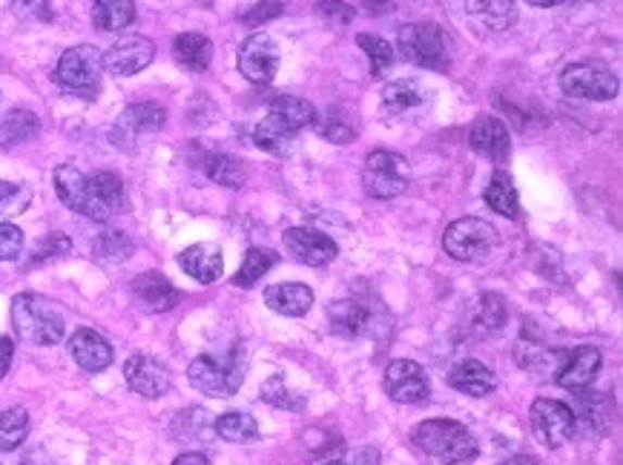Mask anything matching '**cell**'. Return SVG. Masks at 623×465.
<instances>
[{
    "label": "cell",
    "mask_w": 623,
    "mask_h": 465,
    "mask_svg": "<svg viewBox=\"0 0 623 465\" xmlns=\"http://www.w3.org/2000/svg\"><path fill=\"white\" fill-rule=\"evenodd\" d=\"M528 419H532V431H535L537 442H540L544 449H560L563 442L575 437L577 417L572 405H566V402L540 397V400L532 402Z\"/></svg>",
    "instance_id": "30bf717a"
},
{
    "label": "cell",
    "mask_w": 623,
    "mask_h": 465,
    "mask_svg": "<svg viewBox=\"0 0 623 465\" xmlns=\"http://www.w3.org/2000/svg\"><path fill=\"white\" fill-rule=\"evenodd\" d=\"M38 129H40L38 115L29 113V110H12L7 118L0 121V147L9 150V147L24 144V141L38 136Z\"/></svg>",
    "instance_id": "1f68e13d"
},
{
    "label": "cell",
    "mask_w": 623,
    "mask_h": 465,
    "mask_svg": "<svg viewBox=\"0 0 623 465\" xmlns=\"http://www.w3.org/2000/svg\"><path fill=\"white\" fill-rule=\"evenodd\" d=\"M173 55L190 73H204L213 61V43L201 33H182L173 43Z\"/></svg>",
    "instance_id": "83f0119b"
},
{
    "label": "cell",
    "mask_w": 623,
    "mask_h": 465,
    "mask_svg": "<svg viewBox=\"0 0 623 465\" xmlns=\"http://www.w3.org/2000/svg\"><path fill=\"white\" fill-rule=\"evenodd\" d=\"M55 193L66 208L92 222H110L115 213L127 208L124 181L115 173L84 176L75 164L55 169Z\"/></svg>",
    "instance_id": "6da1fadb"
},
{
    "label": "cell",
    "mask_w": 623,
    "mask_h": 465,
    "mask_svg": "<svg viewBox=\"0 0 623 465\" xmlns=\"http://www.w3.org/2000/svg\"><path fill=\"white\" fill-rule=\"evenodd\" d=\"M411 185V167L400 153L391 150H374L362 167V187L371 199L391 201L402 196Z\"/></svg>",
    "instance_id": "52a82bcc"
},
{
    "label": "cell",
    "mask_w": 623,
    "mask_h": 465,
    "mask_svg": "<svg viewBox=\"0 0 623 465\" xmlns=\"http://www.w3.org/2000/svg\"><path fill=\"white\" fill-rule=\"evenodd\" d=\"M331 330L342 339H360L371 330V313L357 299H339L328 305Z\"/></svg>",
    "instance_id": "d4e9b609"
},
{
    "label": "cell",
    "mask_w": 623,
    "mask_h": 465,
    "mask_svg": "<svg viewBox=\"0 0 623 465\" xmlns=\"http://www.w3.org/2000/svg\"><path fill=\"white\" fill-rule=\"evenodd\" d=\"M264 305L282 316H304L313 305V290L299 281H282L264 288Z\"/></svg>",
    "instance_id": "484cf974"
},
{
    "label": "cell",
    "mask_w": 623,
    "mask_h": 465,
    "mask_svg": "<svg viewBox=\"0 0 623 465\" xmlns=\"http://www.w3.org/2000/svg\"><path fill=\"white\" fill-rule=\"evenodd\" d=\"M313 118H316V110L311 106V101L296 96H276L267 104V115L257 127V147H262L264 153L273 155H288L294 150L296 136L302 129L313 127Z\"/></svg>",
    "instance_id": "7a4b0ae2"
},
{
    "label": "cell",
    "mask_w": 623,
    "mask_h": 465,
    "mask_svg": "<svg viewBox=\"0 0 623 465\" xmlns=\"http://www.w3.org/2000/svg\"><path fill=\"white\" fill-rule=\"evenodd\" d=\"M282 12H285V3H282V0H262V3H259L257 9H250L241 21L250 26H262L267 24V21H273V17H279Z\"/></svg>",
    "instance_id": "bcb514c9"
},
{
    "label": "cell",
    "mask_w": 623,
    "mask_h": 465,
    "mask_svg": "<svg viewBox=\"0 0 623 465\" xmlns=\"http://www.w3.org/2000/svg\"><path fill=\"white\" fill-rule=\"evenodd\" d=\"M26 437H29V414H26V409L15 405V409L0 411V454L21 449Z\"/></svg>",
    "instance_id": "d6a6232c"
},
{
    "label": "cell",
    "mask_w": 623,
    "mask_h": 465,
    "mask_svg": "<svg viewBox=\"0 0 623 465\" xmlns=\"http://www.w3.org/2000/svg\"><path fill=\"white\" fill-rule=\"evenodd\" d=\"M21 17H29V21H49L52 17V9H49V0H15L12 3Z\"/></svg>",
    "instance_id": "7dc6e473"
},
{
    "label": "cell",
    "mask_w": 623,
    "mask_h": 465,
    "mask_svg": "<svg viewBox=\"0 0 623 465\" xmlns=\"http://www.w3.org/2000/svg\"><path fill=\"white\" fill-rule=\"evenodd\" d=\"M129 297L145 313H167L182 302V293L170 285L167 276L155 271L141 273L129 281Z\"/></svg>",
    "instance_id": "d6986e66"
},
{
    "label": "cell",
    "mask_w": 623,
    "mask_h": 465,
    "mask_svg": "<svg viewBox=\"0 0 623 465\" xmlns=\"http://www.w3.org/2000/svg\"><path fill=\"white\" fill-rule=\"evenodd\" d=\"M411 442L416 451L440 460L443 465H463L477 460L479 445L474 433L454 419H425L411 428Z\"/></svg>",
    "instance_id": "3957f363"
},
{
    "label": "cell",
    "mask_w": 623,
    "mask_h": 465,
    "mask_svg": "<svg viewBox=\"0 0 623 465\" xmlns=\"http://www.w3.org/2000/svg\"><path fill=\"white\" fill-rule=\"evenodd\" d=\"M560 89L569 98H586V101H612L621 89L618 75L603 64L586 61V64H572L560 73Z\"/></svg>",
    "instance_id": "8fae6325"
},
{
    "label": "cell",
    "mask_w": 623,
    "mask_h": 465,
    "mask_svg": "<svg viewBox=\"0 0 623 465\" xmlns=\"http://www.w3.org/2000/svg\"><path fill=\"white\" fill-rule=\"evenodd\" d=\"M469 15L477 17L488 29H509L518 21V3L514 0H465Z\"/></svg>",
    "instance_id": "f1b7e54d"
},
{
    "label": "cell",
    "mask_w": 623,
    "mask_h": 465,
    "mask_svg": "<svg viewBox=\"0 0 623 465\" xmlns=\"http://www.w3.org/2000/svg\"><path fill=\"white\" fill-rule=\"evenodd\" d=\"M383 386L385 393H388L394 402H402V405H416V402L428 400V393H432L428 374H425L423 365L414 360H394L391 365L385 368Z\"/></svg>",
    "instance_id": "7c38bea8"
},
{
    "label": "cell",
    "mask_w": 623,
    "mask_h": 465,
    "mask_svg": "<svg viewBox=\"0 0 623 465\" xmlns=\"http://www.w3.org/2000/svg\"><path fill=\"white\" fill-rule=\"evenodd\" d=\"M101 75H104V55L89 43L66 49L58 61L55 80L66 92L80 98H96L101 89Z\"/></svg>",
    "instance_id": "8992f818"
},
{
    "label": "cell",
    "mask_w": 623,
    "mask_h": 465,
    "mask_svg": "<svg viewBox=\"0 0 623 465\" xmlns=\"http://www.w3.org/2000/svg\"><path fill=\"white\" fill-rule=\"evenodd\" d=\"M216 433L227 442H253L259 437L257 419L250 414H241V411H227L216 419Z\"/></svg>",
    "instance_id": "d590c367"
},
{
    "label": "cell",
    "mask_w": 623,
    "mask_h": 465,
    "mask_svg": "<svg viewBox=\"0 0 623 465\" xmlns=\"http://www.w3.org/2000/svg\"><path fill=\"white\" fill-rule=\"evenodd\" d=\"M204 173H208L210 181H216V185L222 187H230V190H236V187L245 185V167H241L239 159H233V155H224V153H213L204 159Z\"/></svg>",
    "instance_id": "e575fe53"
},
{
    "label": "cell",
    "mask_w": 623,
    "mask_h": 465,
    "mask_svg": "<svg viewBox=\"0 0 623 465\" xmlns=\"http://www.w3.org/2000/svg\"><path fill=\"white\" fill-rule=\"evenodd\" d=\"M316 12H320L325 21H331V24H351L353 15H357L342 0H320V3H316Z\"/></svg>",
    "instance_id": "f6af8a7d"
},
{
    "label": "cell",
    "mask_w": 623,
    "mask_h": 465,
    "mask_svg": "<svg viewBox=\"0 0 623 465\" xmlns=\"http://www.w3.org/2000/svg\"><path fill=\"white\" fill-rule=\"evenodd\" d=\"M262 400L276 405V409H294V411L302 409V400H290V393H288V388H285V377H282V374H276V377L264 382Z\"/></svg>",
    "instance_id": "7bdbcfd3"
},
{
    "label": "cell",
    "mask_w": 623,
    "mask_h": 465,
    "mask_svg": "<svg viewBox=\"0 0 623 465\" xmlns=\"http://www.w3.org/2000/svg\"><path fill=\"white\" fill-rule=\"evenodd\" d=\"M577 400H581V405H584V419L589 423L591 428L598 433H607L609 426H612V414H615V409H612V400H609L607 393H598V391H577Z\"/></svg>",
    "instance_id": "8d00e7d4"
},
{
    "label": "cell",
    "mask_w": 623,
    "mask_h": 465,
    "mask_svg": "<svg viewBox=\"0 0 623 465\" xmlns=\"http://www.w3.org/2000/svg\"><path fill=\"white\" fill-rule=\"evenodd\" d=\"M136 21L133 0H92V24L104 33H121Z\"/></svg>",
    "instance_id": "f546056e"
},
{
    "label": "cell",
    "mask_w": 623,
    "mask_h": 465,
    "mask_svg": "<svg viewBox=\"0 0 623 465\" xmlns=\"http://www.w3.org/2000/svg\"><path fill=\"white\" fill-rule=\"evenodd\" d=\"M92 256L104 265H121L133 256V241L127 239V232L107 230L92 241Z\"/></svg>",
    "instance_id": "836d02e7"
},
{
    "label": "cell",
    "mask_w": 623,
    "mask_h": 465,
    "mask_svg": "<svg viewBox=\"0 0 623 465\" xmlns=\"http://www.w3.org/2000/svg\"><path fill=\"white\" fill-rule=\"evenodd\" d=\"M526 3H532V7L549 9V7H558V3H563V0H526Z\"/></svg>",
    "instance_id": "816d5d0a"
},
{
    "label": "cell",
    "mask_w": 623,
    "mask_h": 465,
    "mask_svg": "<svg viewBox=\"0 0 623 465\" xmlns=\"http://www.w3.org/2000/svg\"><path fill=\"white\" fill-rule=\"evenodd\" d=\"M313 127L320 133L325 141L331 144H351L360 127H357V118L348 106H328L325 113L313 118Z\"/></svg>",
    "instance_id": "4316f807"
},
{
    "label": "cell",
    "mask_w": 623,
    "mask_h": 465,
    "mask_svg": "<svg viewBox=\"0 0 623 465\" xmlns=\"http://www.w3.org/2000/svg\"><path fill=\"white\" fill-rule=\"evenodd\" d=\"M273 265H276V253H273V250L250 248L245 262H241L239 273H236V279H233V285H236V288H253L259 279H264V273L271 271Z\"/></svg>",
    "instance_id": "74e56055"
},
{
    "label": "cell",
    "mask_w": 623,
    "mask_h": 465,
    "mask_svg": "<svg viewBox=\"0 0 623 465\" xmlns=\"http://www.w3.org/2000/svg\"><path fill=\"white\" fill-rule=\"evenodd\" d=\"M173 465H210V463L204 454H199V451H187V454H178V457L173 460Z\"/></svg>",
    "instance_id": "681fc988"
},
{
    "label": "cell",
    "mask_w": 623,
    "mask_h": 465,
    "mask_svg": "<svg viewBox=\"0 0 623 465\" xmlns=\"http://www.w3.org/2000/svg\"><path fill=\"white\" fill-rule=\"evenodd\" d=\"M443 248L457 262H479L497 248V230L483 218H457L443 232Z\"/></svg>",
    "instance_id": "ba28073f"
},
{
    "label": "cell",
    "mask_w": 623,
    "mask_h": 465,
    "mask_svg": "<svg viewBox=\"0 0 623 465\" xmlns=\"http://www.w3.org/2000/svg\"><path fill=\"white\" fill-rule=\"evenodd\" d=\"M33 193L26 190L24 185H9V181H0V216H21L29 208Z\"/></svg>",
    "instance_id": "b9f144b4"
},
{
    "label": "cell",
    "mask_w": 623,
    "mask_h": 465,
    "mask_svg": "<svg viewBox=\"0 0 623 465\" xmlns=\"http://www.w3.org/2000/svg\"><path fill=\"white\" fill-rule=\"evenodd\" d=\"M178 265L187 276H192L201 285H213L216 279H222L224 273V259L222 250L216 244H210V241H201V244H190V248L184 250L182 256H178Z\"/></svg>",
    "instance_id": "603a6c76"
},
{
    "label": "cell",
    "mask_w": 623,
    "mask_h": 465,
    "mask_svg": "<svg viewBox=\"0 0 623 465\" xmlns=\"http://www.w3.org/2000/svg\"><path fill=\"white\" fill-rule=\"evenodd\" d=\"M152 58H155V43L145 35H127V38L115 40L110 49H107L104 55V66L107 73L121 75V78H127V75H136L141 70L152 64Z\"/></svg>",
    "instance_id": "5bb4252c"
},
{
    "label": "cell",
    "mask_w": 623,
    "mask_h": 465,
    "mask_svg": "<svg viewBox=\"0 0 623 465\" xmlns=\"http://www.w3.org/2000/svg\"><path fill=\"white\" fill-rule=\"evenodd\" d=\"M503 465H537V460H535V457H526V454H520V457L506 460Z\"/></svg>",
    "instance_id": "f907efd6"
},
{
    "label": "cell",
    "mask_w": 623,
    "mask_h": 465,
    "mask_svg": "<svg viewBox=\"0 0 623 465\" xmlns=\"http://www.w3.org/2000/svg\"><path fill=\"white\" fill-rule=\"evenodd\" d=\"M428 106V89L414 78H400L391 80L388 87L383 89V110L385 121H408L416 118Z\"/></svg>",
    "instance_id": "2e32d148"
},
{
    "label": "cell",
    "mask_w": 623,
    "mask_h": 465,
    "mask_svg": "<svg viewBox=\"0 0 623 465\" xmlns=\"http://www.w3.org/2000/svg\"><path fill=\"white\" fill-rule=\"evenodd\" d=\"M70 248H73V241L66 239L64 232H49L47 239H40L38 244H35L33 259L26 262V267L47 265V262H52V259L66 256V253H70Z\"/></svg>",
    "instance_id": "60d3db41"
},
{
    "label": "cell",
    "mask_w": 623,
    "mask_h": 465,
    "mask_svg": "<svg viewBox=\"0 0 623 465\" xmlns=\"http://www.w3.org/2000/svg\"><path fill=\"white\" fill-rule=\"evenodd\" d=\"M600 362H603V356H600L598 348L591 345L575 348V351L569 353L566 360L558 365V377H555V382H558L560 388H566V391L575 393L586 391V388L598 379Z\"/></svg>",
    "instance_id": "ffe728a7"
},
{
    "label": "cell",
    "mask_w": 623,
    "mask_h": 465,
    "mask_svg": "<svg viewBox=\"0 0 623 465\" xmlns=\"http://www.w3.org/2000/svg\"><path fill=\"white\" fill-rule=\"evenodd\" d=\"M12 325L29 345H58L64 339V316L40 293H17L12 299Z\"/></svg>",
    "instance_id": "277c9868"
},
{
    "label": "cell",
    "mask_w": 623,
    "mask_h": 465,
    "mask_svg": "<svg viewBox=\"0 0 623 465\" xmlns=\"http://www.w3.org/2000/svg\"><path fill=\"white\" fill-rule=\"evenodd\" d=\"M276 70H279V49H276V40L271 35L257 33L250 35L239 49V73L257 84V87H264L276 78Z\"/></svg>",
    "instance_id": "4fadbf2b"
},
{
    "label": "cell",
    "mask_w": 623,
    "mask_h": 465,
    "mask_svg": "<svg viewBox=\"0 0 623 465\" xmlns=\"http://www.w3.org/2000/svg\"><path fill=\"white\" fill-rule=\"evenodd\" d=\"M124 379L136 393H141L145 400H159L173 388V377H170L167 365H161L152 356H129L124 365Z\"/></svg>",
    "instance_id": "ac0fdd59"
},
{
    "label": "cell",
    "mask_w": 623,
    "mask_h": 465,
    "mask_svg": "<svg viewBox=\"0 0 623 465\" xmlns=\"http://www.w3.org/2000/svg\"><path fill=\"white\" fill-rule=\"evenodd\" d=\"M400 52L423 70H446L448 40L437 24H406L400 29Z\"/></svg>",
    "instance_id": "9c48e42d"
},
{
    "label": "cell",
    "mask_w": 623,
    "mask_h": 465,
    "mask_svg": "<svg viewBox=\"0 0 623 465\" xmlns=\"http://www.w3.org/2000/svg\"><path fill=\"white\" fill-rule=\"evenodd\" d=\"M12 360H15V342H12L9 337H0V379L9 374Z\"/></svg>",
    "instance_id": "c3c4849f"
},
{
    "label": "cell",
    "mask_w": 623,
    "mask_h": 465,
    "mask_svg": "<svg viewBox=\"0 0 623 465\" xmlns=\"http://www.w3.org/2000/svg\"><path fill=\"white\" fill-rule=\"evenodd\" d=\"M506 316H509V311H506V299L500 297V293H483V297H479L477 319L483 328L491 330V334H495V330H503Z\"/></svg>",
    "instance_id": "ab89813d"
},
{
    "label": "cell",
    "mask_w": 623,
    "mask_h": 465,
    "mask_svg": "<svg viewBox=\"0 0 623 465\" xmlns=\"http://www.w3.org/2000/svg\"><path fill=\"white\" fill-rule=\"evenodd\" d=\"M486 204L495 213L506 218H518L520 216V199H518V187L512 185V176L509 173H495L488 178L486 193H483Z\"/></svg>",
    "instance_id": "4dcf8cb0"
},
{
    "label": "cell",
    "mask_w": 623,
    "mask_h": 465,
    "mask_svg": "<svg viewBox=\"0 0 623 465\" xmlns=\"http://www.w3.org/2000/svg\"><path fill=\"white\" fill-rule=\"evenodd\" d=\"M164 121H167V110L155 101H141V104L127 106L124 113H121L119 124L112 129V138H115V144L124 147L127 150V141H136L141 136H152V133H159L164 127Z\"/></svg>",
    "instance_id": "e0dca14e"
},
{
    "label": "cell",
    "mask_w": 623,
    "mask_h": 465,
    "mask_svg": "<svg viewBox=\"0 0 623 465\" xmlns=\"http://www.w3.org/2000/svg\"><path fill=\"white\" fill-rule=\"evenodd\" d=\"M24 465H47V463H35V460H26Z\"/></svg>",
    "instance_id": "db71d44e"
},
{
    "label": "cell",
    "mask_w": 623,
    "mask_h": 465,
    "mask_svg": "<svg viewBox=\"0 0 623 465\" xmlns=\"http://www.w3.org/2000/svg\"><path fill=\"white\" fill-rule=\"evenodd\" d=\"M70 353H73V360L78 362V368L89 370V374L110 368L112 360H115V351H112L110 342L92 328L75 330L73 337H70Z\"/></svg>",
    "instance_id": "7402d4cb"
},
{
    "label": "cell",
    "mask_w": 623,
    "mask_h": 465,
    "mask_svg": "<svg viewBox=\"0 0 623 465\" xmlns=\"http://www.w3.org/2000/svg\"><path fill=\"white\" fill-rule=\"evenodd\" d=\"M285 248L296 262H302L308 267H325L339 256V248L331 236L311 227H290L285 232Z\"/></svg>",
    "instance_id": "9a60e30c"
},
{
    "label": "cell",
    "mask_w": 623,
    "mask_h": 465,
    "mask_svg": "<svg viewBox=\"0 0 623 465\" xmlns=\"http://www.w3.org/2000/svg\"><path fill=\"white\" fill-rule=\"evenodd\" d=\"M448 386L465 397H488L497 388V377L486 362L463 360L448 370Z\"/></svg>",
    "instance_id": "cb8c5ba5"
},
{
    "label": "cell",
    "mask_w": 623,
    "mask_h": 465,
    "mask_svg": "<svg viewBox=\"0 0 623 465\" xmlns=\"http://www.w3.org/2000/svg\"><path fill=\"white\" fill-rule=\"evenodd\" d=\"M357 43L362 47V52H365L367 58V66H371V75H383L388 73L394 66V47L388 43L385 38H379V35H357Z\"/></svg>",
    "instance_id": "f35d334b"
},
{
    "label": "cell",
    "mask_w": 623,
    "mask_h": 465,
    "mask_svg": "<svg viewBox=\"0 0 623 465\" xmlns=\"http://www.w3.org/2000/svg\"><path fill=\"white\" fill-rule=\"evenodd\" d=\"M24 250V230L15 225H0V262H15Z\"/></svg>",
    "instance_id": "ee69618b"
},
{
    "label": "cell",
    "mask_w": 623,
    "mask_h": 465,
    "mask_svg": "<svg viewBox=\"0 0 623 465\" xmlns=\"http://www.w3.org/2000/svg\"><path fill=\"white\" fill-rule=\"evenodd\" d=\"M322 465H348V463H342V460H325Z\"/></svg>",
    "instance_id": "f5cc1de1"
},
{
    "label": "cell",
    "mask_w": 623,
    "mask_h": 465,
    "mask_svg": "<svg viewBox=\"0 0 623 465\" xmlns=\"http://www.w3.org/2000/svg\"><path fill=\"white\" fill-rule=\"evenodd\" d=\"M469 144L474 153L486 155L491 161H506L512 153V136L500 118L495 115H479L469 129Z\"/></svg>",
    "instance_id": "44dd1931"
},
{
    "label": "cell",
    "mask_w": 623,
    "mask_h": 465,
    "mask_svg": "<svg viewBox=\"0 0 623 465\" xmlns=\"http://www.w3.org/2000/svg\"><path fill=\"white\" fill-rule=\"evenodd\" d=\"M187 377H190V386L196 391L208 393V397H233L239 391L241 382H245V362H241L239 353H230V356H196L187 368Z\"/></svg>",
    "instance_id": "5b68a950"
}]
</instances>
